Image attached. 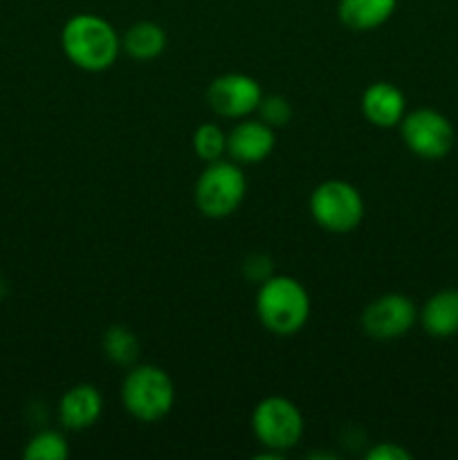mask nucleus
<instances>
[{
    "mask_svg": "<svg viewBox=\"0 0 458 460\" xmlns=\"http://www.w3.org/2000/svg\"><path fill=\"white\" fill-rule=\"evenodd\" d=\"M61 49L84 72H106L121 52V39L110 21L97 13H75L61 30Z\"/></svg>",
    "mask_w": 458,
    "mask_h": 460,
    "instance_id": "1",
    "label": "nucleus"
},
{
    "mask_svg": "<svg viewBox=\"0 0 458 460\" xmlns=\"http://www.w3.org/2000/svg\"><path fill=\"white\" fill-rule=\"evenodd\" d=\"M310 295L304 283L287 274H272L256 292V317L260 326L278 337H292L308 323Z\"/></svg>",
    "mask_w": 458,
    "mask_h": 460,
    "instance_id": "2",
    "label": "nucleus"
},
{
    "mask_svg": "<svg viewBox=\"0 0 458 460\" xmlns=\"http://www.w3.org/2000/svg\"><path fill=\"white\" fill-rule=\"evenodd\" d=\"M121 402L139 422H160L175 404V385L169 373L153 364H135L121 382Z\"/></svg>",
    "mask_w": 458,
    "mask_h": 460,
    "instance_id": "3",
    "label": "nucleus"
},
{
    "mask_svg": "<svg viewBox=\"0 0 458 460\" xmlns=\"http://www.w3.org/2000/svg\"><path fill=\"white\" fill-rule=\"evenodd\" d=\"M247 196V178L241 164L233 160L209 162L198 178L193 189V200L207 218H227Z\"/></svg>",
    "mask_w": 458,
    "mask_h": 460,
    "instance_id": "4",
    "label": "nucleus"
},
{
    "mask_svg": "<svg viewBox=\"0 0 458 460\" xmlns=\"http://www.w3.org/2000/svg\"><path fill=\"white\" fill-rule=\"evenodd\" d=\"M310 216L323 232L350 234L364 218V198L346 180H326L310 196Z\"/></svg>",
    "mask_w": 458,
    "mask_h": 460,
    "instance_id": "5",
    "label": "nucleus"
},
{
    "mask_svg": "<svg viewBox=\"0 0 458 460\" xmlns=\"http://www.w3.org/2000/svg\"><path fill=\"white\" fill-rule=\"evenodd\" d=\"M251 429L265 449L283 454L296 447L304 438V413L292 400L283 395H269L254 407Z\"/></svg>",
    "mask_w": 458,
    "mask_h": 460,
    "instance_id": "6",
    "label": "nucleus"
},
{
    "mask_svg": "<svg viewBox=\"0 0 458 460\" xmlns=\"http://www.w3.org/2000/svg\"><path fill=\"white\" fill-rule=\"evenodd\" d=\"M400 137L413 155L436 162L452 153L456 130L449 117L436 108H416L400 121Z\"/></svg>",
    "mask_w": 458,
    "mask_h": 460,
    "instance_id": "7",
    "label": "nucleus"
},
{
    "mask_svg": "<svg viewBox=\"0 0 458 460\" xmlns=\"http://www.w3.org/2000/svg\"><path fill=\"white\" fill-rule=\"evenodd\" d=\"M263 88L259 81L242 72H227V75L216 76L207 88V102L216 115L225 119H245L251 112H256Z\"/></svg>",
    "mask_w": 458,
    "mask_h": 460,
    "instance_id": "8",
    "label": "nucleus"
},
{
    "mask_svg": "<svg viewBox=\"0 0 458 460\" xmlns=\"http://www.w3.org/2000/svg\"><path fill=\"white\" fill-rule=\"evenodd\" d=\"M418 322V308L407 295L389 292L377 296L362 313V328L368 337L380 341L400 340Z\"/></svg>",
    "mask_w": 458,
    "mask_h": 460,
    "instance_id": "9",
    "label": "nucleus"
},
{
    "mask_svg": "<svg viewBox=\"0 0 458 460\" xmlns=\"http://www.w3.org/2000/svg\"><path fill=\"white\" fill-rule=\"evenodd\" d=\"M277 146V133L263 119H241L227 135V155L238 164H259Z\"/></svg>",
    "mask_w": 458,
    "mask_h": 460,
    "instance_id": "10",
    "label": "nucleus"
},
{
    "mask_svg": "<svg viewBox=\"0 0 458 460\" xmlns=\"http://www.w3.org/2000/svg\"><path fill=\"white\" fill-rule=\"evenodd\" d=\"M103 413V398L94 385H75L58 400V422L67 431L90 429Z\"/></svg>",
    "mask_w": 458,
    "mask_h": 460,
    "instance_id": "11",
    "label": "nucleus"
},
{
    "mask_svg": "<svg viewBox=\"0 0 458 460\" xmlns=\"http://www.w3.org/2000/svg\"><path fill=\"white\" fill-rule=\"evenodd\" d=\"M362 115L368 124L377 128H393L400 126L407 115V99L398 85L389 81H375L362 94Z\"/></svg>",
    "mask_w": 458,
    "mask_h": 460,
    "instance_id": "12",
    "label": "nucleus"
},
{
    "mask_svg": "<svg viewBox=\"0 0 458 460\" xmlns=\"http://www.w3.org/2000/svg\"><path fill=\"white\" fill-rule=\"evenodd\" d=\"M418 322L436 340L458 335V288H445L431 295L418 313Z\"/></svg>",
    "mask_w": 458,
    "mask_h": 460,
    "instance_id": "13",
    "label": "nucleus"
},
{
    "mask_svg": "<svg viewBox=\"0 0 458 460\" xmlns=\"http://www.w3.org/2000/svg\"><path fill=\"white\" fill-rule=\"evenodd\" d=\"M398 0H339L337 16L353 31H371L384 25L395 13Z\"/></svg>",
    "mask_w": 458,
    "mask_h": 460,
    "instance_id": "14",
    "label": "nucleus"
},
{
    "mask_svg": "<svg viewBox=\"0 0 458 460\" xmlns=\"http://www.w3.org/2000/svg\"><path fill=\"white\" fill-rule=\"evenodd\" d=\"M121 48L135 61H153L166 49V31L153 21H139L126 30Z\"/></svg>",
    "mask_w": 458,
    "mask_h": 460,
    "instance_id": "15",
    "label": "nucleus"
},
{
    "mask_svg": "<svg viewBox=\"0 0 458 460\" xmlns=\"http://www.w3.org/2000/svg\"><path fill=\"white\" fill-rule=\"evenodd\" d=\"M103 353L110 359L112 364H119V367H133L139 358V340L130 328L121 326H110L103 332Z\"/></svg>",
    "mask_w": 458,
    "mask_h": 460,
    "instance_id": "16",
    "label": "nucleus"
},
{
    "mask_svg": "<svg viewBox=\"0 0 458 460\" xmlns=\"http://www.w3.org/2000/svg\"><path fill=\"white\" fill-rule=\"evenodd\" d=\"M70 456V447L61 431L43 429L27 440L22 449L25 460H66Z\"/></svg>",
    "mask_w": 458,
    "mask_h": 460,
    "instance_id": "17",
    "label": "nucleus"
},
{
    "mask_svg": "<svg viewBox=\"0 0 458 460\" xmlns=\"http://www.w3.org/2000/svg\"><path fill=\"white\" fill-rule=\"evenodd\" d=\"M193 151L202 162H218L227 155V133L218 124H200L193 130Z\"/></svg>",
    "mask_w": 458,
    "mask_h": 460,
    "instance_id": "18",
    "label": "nucleus"
},
{
    "mask_svg": "<svg viewBox=\"0 0 458 460\" xmlns=\"http://www.w3.org/2000/svg\"><path fill=\"white\" fill-rule=\"evenodd\" d=\"M256 112H259V119H263L272 128H278V126L290 124L292 103L283 94H263Z\"/></svg>",
    "mask_w": 458,
    "mask_h": 460,
    "instance_id": "19",
    "label": "nucleus"
},
{
    "mask_svg": "<svg viewBox=\"0 0 458 460\" xmlns=\"http://www.w3.org/2000/svg\"><path fill=\"white\" fill-rule=\"evenodd\" d=\"M368 460H411L413 454L398 443H380L368 449Z\"/></svg>",
    "mask_w": 458,
    "mask_h": 460,
    "instance_id": "20",
    "label": "nucleus"
}]
</instances>
